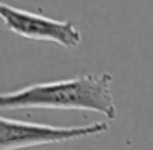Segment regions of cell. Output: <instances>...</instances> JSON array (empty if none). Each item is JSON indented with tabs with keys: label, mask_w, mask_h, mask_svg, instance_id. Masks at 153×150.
Listing matches in <instances>:
<instances>
[{
	"label": "cell",
	"mask_w": 153,
	"mask_h": 150,
	"mask_svg": "<svg viewBox=\"0 0 153 150\" xmlns=\"http://www.w3.org/2000/svg\"><path fill=\"white\" fill-rule=\"evenodd\" d=\"M2 110L61 109L102 114L114 120L117 107L112 96V74H84L71 79L36 83L0 96Z\"/></svg>",
	"instance_id": "6da1fadb"
},
{
	"label": "cell",
	"mask_w": 153,
	"mask_h": 150,
	"mask_svg": "<svg viewBox=\"0 0 153 150\" xmlns=\"http://www.w3.org/2000/svg\"><path fill=\"white\" fill-rule=\"evenodd\" d=\"M109 125L105 122H94L89 125H73L58 127L35 124L28 120L0 119V150H18L35 145H48V143H61L69 140L86 139L91 135L107 132Z\"/></svg>",
	"instance_id": "7a4b0ae2"
},
{
	"label": "cell",
	"mask_w": 153,
	"mask_h": 150,
	"mask_svg": "<svg viewBox=\"0 0 153 150\" xmlns=\"http://www.w3.org/2000/svg\"><path fill=\"white\" fill-rule=\"evenodd\" d=\"M0 17L5 27L13 35L35 41H51L64 48H76L81 45V31L73 22L54 20L43 13L22 10L2 2Z\"/></svg>",
	"instance_id": "3957f363"
}]
</instances>
